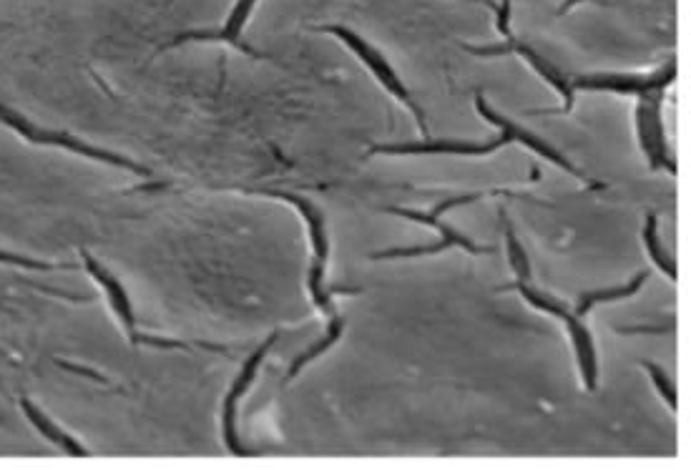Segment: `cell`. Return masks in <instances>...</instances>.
Returning <instances> with one entry per match:
<instances>
[{
  "label": "cell",
  "instance_id": "cell-1",
  "mask_svg": "<svg viewBox=\"0 0 691 470\" xmlns=\"http://www.w3.org/2000/svg\"><path fill=\"white\" fill-rule=\"evenodd\" d=\"M475 111H478L480 116H483L488 124L498 126L501 129V134L496 136V139L485 141V144H480V141H420V144H375L370 146V151H367V156H375V154H453V156H488L493 154V151H498L501 146H508V144H523L526 149H531L533 154H538L541 159H546L548 164L558 166V169L568 171L571 176H576L578 181H591L586 174H583L581 169H578L576 164H571V161L566 159V156L561 154V151L556 149L553 144H548L546 139H541V136L531 134L528 129H523L521 124H516V121H511L508 116L498 114L493 106L488 104V101L483 99V96H475Z\"/></svg>",
  "mask_w": 691,
  "mask_h": 470
},
{
  "label": "cell",
  "instance_id": "cell-2",
  "mask_svg": "<svg viewBox=\"0 0 691 470\" xmlns=\"http://www.w3.org/2000/svg\"><path fill=\"white\" fill-rule=\"evenodd\" d=\"M485 194L483 192H475V194H458V197H450V199H443L440 204H435V209H430V212H415V209H403V207H385L382 212L387 214H395V217H403V219H410V222H418V224H428L430 229H435V232L440 234L438 242L433 244H420V247H395V249H382V252H375L370 254V259H410V257H430V254H440L445 252V249H463V252L468 254H493L496 249L493 247H480V244H475L473 239L465 237V234H460L458 229H453L450 224L443 222V214L450 212V209L460 207V204H473V202H480Z\"/></svg>",
  "mask_w": 691,
  "mask_h": 470
},
{
  "label": "cell",
  "instance_id": "cell-3",
  "mask_svg": "<svg viewBox=\"0 0 691 470\" xmlns=\"http://www.w3.org/2000/svg\"><path fill=\"white\" fill-rule=\"evenodd\" d=\"M257 194H264V197H274L282 199V202L292 204L297 212L302 214V219L310 227V239H312V264H310V295L312 302H315L317 310L332 320L337 317L335 305H332V295H345V292H357L352 287H330L325 285V269H327V257H330V239H327V224H325V214L310 202V199L300 197V194L292 192H279V189H257Z\"/></svg>",
  "mask_w": 691,
  "mask_h": 470
},
{
  "label": "cell",
  "instance_id": "cell-4",
  "mask_svg": "<svg viewBox=\"0 0 691 470\" xmlns=\"http://www.w3.org/2000/svg\"><path fill=\"white\" fill-rule=\"evenodd\" d=\"M503 290L521 292V295L526 297L528 305L546 312V315L558 317V320L566 325L568 335H571V342H573V350H576V360H578V370H581L583 385H586V390H596V385H599V362H596L594 337H591V332H588L583 317H578L576 312L568 310L566 302L556 300V297H551V295H543V292H538L536 287H531L528 282H518L516 279V285H506Z\"/></svg>",
  "mask_w": 691,
  "mask_h": 470
},
{
  "label": "cell",
  "instance_id": "cell-5",
  "mask_svg": "<svg viewBox=\"0 0 691 470\" xmlns=\"http://www.w3.org/2000/svg\"><path fill=\"white\" fill-rule=\"evenodd\" d=\"M317 31L332 33V36L340 38V41L345 43V46L350 48V51L355 53V56L360 58V61L365 63L367 68H370V73L377 78V83H382V88H385L390 96H395L400 104L408 106L410 114H413L415 121H418V129L423 131V136H428V126H425L423 109L415 104V99L410 96V91H408V86L403 83V78L395 73V68L390 66V61H387V58L382 56V53L377 51L372 43H367L365 38L360 36V33H355L352 28H347V26H322V28H317Z\"/></svg>",
  "mask_w": 691,
  "mask_h": 470
},
{
  "label": "cell",
  "instance_id": "cell-6",
  "mask_svg": "<svg viewBox=\"0 0 691 470\" xmlns=\"http://www.w3.org/2000/svg\"><path fill=\"white\" fill-rule=\"evenodd\" d=\"M664 86L646 88L636 93V136L639 146L649 161L651 171L666 169L676 174L674 156L669 154V141H666L664 119H661V104H664Z\"/></svg>",
  "mask_w": 691,
  "mask_h": 470
},
{
  "label": "cell",
  "instance_id": "cell-7",
  "mask_svg": "<svg viewBox=\"0 0 691 470\" xmlns=\"http://www.w3.org/2000/svg\"><path fill=\"white\" fill-rule=\"evenodd\" d=\"M465 51H470V53H475V56H508V53H518V56L523 58V61L528 63V66L533 68V71L538 73V76L543 78L546 83H551L553 88H556L558 93L563 96V109H561V114H568V111L573 109V86H571V81H568L566 76H563L561 71H558L553 63H548L546 58L541 56V53L536 51V48H531L528 43H521V41H516V38H506V43H498V46H483V48H478V46H468L465 43Z\"/></svg>",
  "mask_w": 691,
  "mask_h": 470
},
{
  "label": "cell",
  "instance_id": "cell-8",
  "mask_svg": "<svg viewBox=\"0 0 691 470\" xmlns=\"http://www.w3.org/2000/svg\"><path fill=\"white\" fill-rule=\"evenodd\" d=\"M676 78V61H669L664 68L646 76H621V73H591V76H576L571 81L573 91H611L624 93V96H636V93L646 91V88L664 86L669 88Z\"/></svg>",
  "mask_w": 691,
  "mask_h": 470
},
{
  "label": "cell",
  "instance_id": "cell-9",
  "mask_svg": "<svg viewBox=\"0 0 691 470\" xmlns=\"http://www.w3.org/2000/svg\"><path fill=\"white\" fill-rule=\"evenodd\" d=\"M0 121L8 126H13L16 131H21L23 136H28L31 141H38V144H56V146H66V149L76 151V154H83V156H91V159L96 161H106V164L111 166H121V169H129L134 171V174H141V176H151V171L146 169V166L141 164H134V161L124 159V156H116V154H109V151H98V149H91L88 144H81V141L71 139V136H63V134H51V131H38L33 129L28 121L18 119V116H13L11 111H6L3 106H0Z\"/></svg>",
  "mask_w": 691,
  "mask_h": 470
},
{
  "label": "cell",
  "instance_id": "cell-10",
  "mask_svg": "<svg viewBox=\"0 0 691 470\" xmlns=\"http://www.w3.org/2000/svg\"><path fill=\"white\" fill-rule=\"evenodd\" d=\"M277 337H279L277 332H272V335H269V340L262 342V347H259V350H254V355L249 357L247 362H244L242 372H239V378L234 380L232 390H229L227 400H224V440H227L229 450H232L234 455H252L249 450L242 448V440L237 438V403H239V398H242V395L249 390V385H252L259 365L264 362L267 352L272 350V345L277 342Z\"/></svg>",
  "mask_w": 691,
  "mask_h": 470
},
{
  "label": "cell",
  "instance_id": "cell-11",
  "mask_svg": "<svg viewBox=\"0 0 691 470\" xmlns=\"http://www.w3.org/2000/svg\"><path fill=\"white\" fill-rule=\"evenodd\" d=\"M254 3H257V0H239L237 6H234V11L229 13L227 23H224L219 31L184 33V36H176L171 46H179V43H189V41H222V43H232L237 51L249 53V56H254V58H262V53L254 51V48L242 38V28L247 26V18H249V13H252Z\"/></svg>",
  "mask_w": 691,
  "mask_h": 470
},
{
  "label": "cell",
  "instance_id": "cell-12",
  "mask_svg": "<svg viewBox=\"0 0 691 470\" xmlns=\"http://www.w3.org/2000/svg\"><path fill=\"white\" fill-rule=\"evenodd\" d=\"M83 262H86V267H88V272L93 274V277L101 282V285L106 287V292H109V297H111V305H114V310L119 312V317H121V322H124V327L129 330V335H131V342H139V337L141 335H136V320H134V310H131V302H129V297H126V292H124V287L116 282L114 277H111L109 272H106L104 267L98 262H93L88 254H83Z\"/></svg>",
  "mask_w": 691,
  "mask_h": 470
},
{
  "label": "cell",
  "instance_id": "cell-13",
  "mask_svg": "<svg viewBox=\"0 0 691 470\" xmlns=\"http://www.w3.org/2000/svg\"><path fill=\"white\" fill-rule=\"evenodd\" d=\"M649 279V272H639L636 274L631 282H626V285H616V287H606V290H596V292H586V295H581V300H578L576 305V315L578 317H586L588 312L594 310L596 305H604V302H616V300H626V297L636 295V292L644 287V282Z\"/></svg>",
  "mask_w": 691,
  "mask_h": 470
},
{
  "label": "cell",
  "instance_id": "cell-14",
  "mask_svg": "<svg viewBox=\"0 0 691 470\" xmlns=\"http://www.w3.org/2000/svg\"><path fill=\"white\" fill-rule=\"evenodd\" d=\"M641 237H644V247H646V252H649L651 262H654L656 267H659L661 272H664L666 277L671 279V282H676V277H679V269H676L674 257H671V254L664 249V244H661L659 219H656L654 212L646 214V224H644V232H641Z\"/></svg>",
  "mask_w": 691,
  "mask_h": 470
},
{
  "label": "cell",
  "instance_id": "cell-15",
  "mask_svg": "<svg viewBox=\"0 0 691 470\" xmlns=\"http://www.w3.org/2000/svg\"><path fill=\"white\" fill-rule=\"evenodd\" d=\"M342 330H345V320H342L340 315L332 317L330 325H327V330H325V335H322V340H317L315 345L310 347V350H305L302 355L294 357L292 367H289V372H287V380H292L294 375H300L302 367H307L312 360H315V357L325 355V352L330 350L332 345H337V342H340V337H342Z\"/></svg>",
  "mask_w": 691,
  "mask_h": 470
},
{
  "label": "cell",
  "instance_id": "cell-16",
  "mask_svg": "<svg viewBox=\"0 0 691 470\" xmlns=\"http://www.w3.org/2000/svg\"><path fill=\"white\" fill-rule=\"evenodd\" d=\"M501 222H503V234H506V252H508V262H511L513 272H516L518 282H528L531 279V262H528V254L523 249V244L518 242L516 232H513L511 222H508L506 212H501Z\"/></svg>",
  "mask_w": 691,
  "mask_h": 470
},
{
  "label": "cell",
  "instance_id": "cell-17",
  "mask_svg": "<svg viewBox=\"0 0 691 470\" xmlns=\"http://www.w3.org/2000/svg\"><path fill=\"white\" fill-rule=\"evenodd\" d=\"M21 405H23V410H26V415H28V418H31V423L36 425V428L41 430V433H46L48 438L53 440V443H58V445H61L63 450H68V453H71V455H76V458H81V455H88L86 450L81 448V445H76V443H73L71 438H68L66 433H61V430H58L56 425H53L51 420L46 418V415H41V413H38V410L33 408V405L28 403V400H23Z\"/></svg>",
  "mask_w": 691,
  "mask_h": 470
},
{
  "label": "cell",
  "instance_id": "cell-18",
  "mask_svg": "<svg viewBox=\"0 0 691 470\" xmlns=\"http://www.w3.org/2000/svg\"><path fill=\"white\" fill-rule=\"evenodd\" d=\"M641 365H644V370L649 372L651 380H654V385H656V390H659V395H661V398H664V403L669 405L671 413H674L676 403H679V398H676V388H674V383H671L669 375H666V372H664V367L656 365V362H651V360L641 362Z\"/></svg>",
  "mask_w": 691,
  "mask_h": 470
},
{
  "label": "cell",
  "instance_id": "cell-19",
  "mask_svg": "<svg viewBox=\"0 0 691 470\" xmlns=\"http://www.w3.org/2000/svg\"><path fill=\"white\" fill-rule=\"evenodd\" d=\"M498 13V33H501L503 38H511V0H503V6L496 8Z\"/></svg>",
  "mask_w": 691,
  "mask_h": 470
},
{
  "label": "cell",
  "instance_id": "cell-20",
  "mask_svg": "<svg viewBox=\"0 0 691 470\" xmlns=\"http://www.w3.org/2000/svg\"><path fill=\"white\" fill-rule=\"evenodd\" d=\"M0 262H8V264H21V267H31V269H51V264L36 262V259L16 257V254H6V252H0Z\"/></svg>",
  "mask_w": 691,
  "mask_h": 470
},
{
  "label": "cell",
  "instance_id": "cell-21",
  "mask_svg": "<svg viewBox=\"0 0 691 470\" xmlns=\"http://www.w3.org/2000/svg\"><path fill=\"white\" fill-rule=\"evenodd\" d=\"M578 3H583V0H563L561 8H558V16H563V13H568L573 6H578ZM594 3H604V0H594Z\"/></svg>",
  "mask_w": 691,
  "mask_h": 470
},
{
  "label": "cell",
  "instance_id": "cell-22",
  "mask_svg": "<svg viewBox=\"0 0 691 470\" xmlns=\"http://www.w3.org/2000/svg\"><path fill=\"white\" fill-rule=\"evenodd\" d=\"M473 3H485V6H488V8H493V11H496V3H493V0H473Z\"/></svg>",
  "mask_w": 691,
  "mask_h": 470
}]
</instances>
